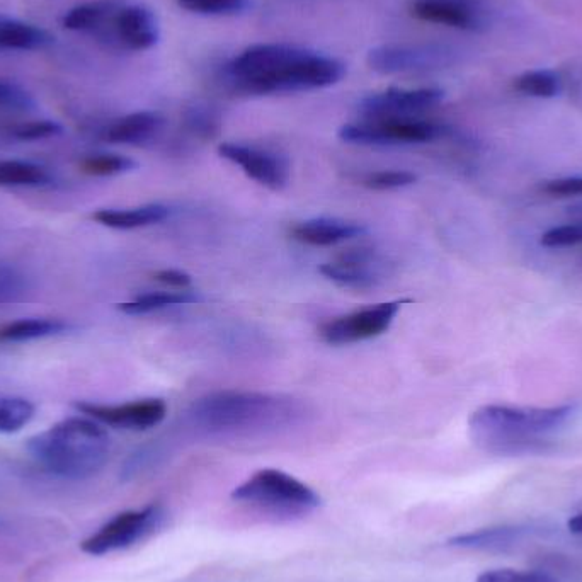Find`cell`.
<instances>
[{
  "mask_svg": "<svg viewBox=\"0 0 582 582\" xmlns=\"http://www.w3.org/2000/svg\"><path fill=\"white\" fill-rule=\"evenodd\" d=\"M577 414L574 404L554 407H514L491 404L479 407L468 419L475 445L497 455H518L543 450L552 434L559 433Z\"/></svg>",
  "mask_w": 582,
  "mask_h": 582,
  "instance_id": "cell-1",
  "label": "cell"
},
{
  "mask_svg": "<svg viewBox=\"0 0 582 582\" xmlns=\"http://www.w3.org/2000/svg\"><path fill=\"white\" fill-rule=\"evenodd\" d=\"M111 441L91 417H69L28 441L35 462L58 479L86 480L103 470Z\"/></svg>",
  "mask_w": 582,
  "mask_h": 582,
  "instance_id": "cell-2",
  "label": "cell"
},
{
  "mask_svg": "<svg viewBox=\"0 0 582 582\" xmlns=\"http://www.w3.org/2000/svg\"><path fill=\"white\" fill-rule=\"evenodd\" d=\"M232 499L278 514H307L320 506L317 492L278 468H263L235 487Z\"/></svg>",
  "mask_w": 582,
  "mask_h": 582,
  "instance_id": "cell-3",
  "label": "cell"
},
{
  "mask_svg": "<svg viewBox=\"0 0 582 582\" xmlns=\"http://www.w3.org/2000/svg\"><path fill=\"white\" fill-rule=\"evenodd\" d=\"M346 74V65L337 58L327 57L322 53H305L297 62L268 75L264 79L252 80L244 86L237 87L246 94H280V92L314 91L336 86Z\"/></svg>",
  "mask_w": 582,
  "mask_h": 582,
  "instance_id": "cell-4",
  "label": "cell"
},
{
  "mask_svg": "<svg viewBox=\"0 0 582 582\" xmlns=\"http://www.w3.org/2000/svg\"><path fill=\"white\" fill-rule=\"evenodd\" d=\"M280 400L249 392H220L193 406L194 421L206 429H237L276 414Z\"/></svg>",
  "mask_w": 582,
  "mask_h": 582,
  "instance_id": "cell-5",
  "label": "cell"
},
{
  "mask_svg": "<svg viewBox=\"0 0 582 582\" xmlns=\"http://www.w3.org/2000/svg\"><path fill=\"white\" fill-rule=\"evenodd\" d=\"M164 516V509L159 504L116 514L82 542V552L92 557H103L133 547L157 530Z\"/></svg>",
  "mask_w": 582,
  "mask_h": 582,
  "instance_id": "cell-6",
  "label": "cell"
},
{
  "mask_svg": "<svg viewBox=\"0 0 582 582\" xmlns=\"http://www.w3.org/2000/svg\"><path fill=\"white\" fill-rule=\"evenodd\" d=\"M445 128L433 121L395 118V120L349 123L337 132V137L351 145L385 147V145H411L428 143L443 137Z\"/></svg>",
  "mask_w": 582,
  "mask_h": 582,
  "instance_id": "cell-7",
  "label": "cell"
},
{
  "mask_svg": "<svg viewBox=\"0 0 582 582\" xmlns=\"http://www.w3.org/2000/svg\"><path fill=\"white\" fill-rule=\"evenodd\" d=\"M400 307L402 302L377 303L351 314L339 315L320 326V339L332 346H344L382 336L394 324Z\"/></svg>",
  "mask_w": 582,
  "mask_h": 582,
  "instance_id": "cell-8",
  "label": "cell"
},
{
  "mask_svg": "<svg viewBox=\"0 0 582 582\" xmlns=\"http://www.w3.org/2000/svg\"><path fill=\"white\" fill-rule=\"evenodd\" d=\"M218 154L271 191H281L290 183V162L280 152L247 143L225 142L218 147Z\"/></svg>",
  "mask_w": 582,
  "mask_h": 582,
  "instance_id": "cell-9",
  "label": "cell"
},
{
  "mask_svg": "<svg viewBox=\"0 0 582 582\" xmlns=\"http://www.w3.org/2000/svg\"><path fill=\"white\" fill-rule=\"evenodd\" d=\"M445 99V91L438 87L421 89H387V91L363 97L358 111L368 120H395L423 113L438 106Z\"/></svg>",
  "mask_w": 582,
  "mask_h": 582,
  "instance_id": "cell-10",
  "label": "cell"
},
{
  "mask_svg": "<svg viewBox=\"0 0 582 582\" xmlns=\"http://www.w3.org/2000/svg\"><path fill=\"white\" fill-rule=\"evenodd\" d=\"M307 52L309 50L303 46L288 43H259L249 46L239 57H235L227 67V74L235 87L244 86L252 80L280 72Z\"/></svg>",
  "mask_w": 582,
  "mask_h": 582,
  "instance_id": "cell-11",
  "label": "cell"
},
{
  "mask_svg": "<svg viewBox=\"0 0 582 582\" xmlns=\"http://www.w3.org/2000/svg\"><path fill=\"white\" fill-rule=\"evenodd\" d=\"M448 53L443 46L438 45L388 43L371 48L366 55V63L377 74H409L440 67L445 63Z\"/></svg>",
  "mask_w": 582,
  "mask_h": 582,
  "instance_id": "cell-12",
  "label": "cell"
},
{
  "mask_svg": "<svg viewBox=\"0 0 582 582\" xmlns=\"http://www.w3.org/2000/svg\"><path fill=\"white\" fill-rule=\"evenodd\" d=\"M75 409L97 423L126 431H147L166 419L167 406L162 399H140L126 404L75 402Z\"/></svg>",
  "mask_w": 582,
  "mask_h": 582,
  "instance_id": "cell-13",
  "label": "cell"
},
{
  "mask_svg": "<svg viewBox=\"0 0 582 582\" xmlns=\"http://www.w3.org/2000/svg\"><path fill=\"white\" fill-rule=\"evenodd\" d=\"M319 273L326 280L351 290H370L380 285L387 276V264L371 247L349 249L336 261L322 264Z\"/></svg>",
  "mask_w": 582,
  "mask_h": 582,
  "instance_id": "cell-14",
  "label": "cell"
},
{
  "mask_svg": "<svg viewBox=\"0 0 582 582\" xmlns=\"http://www.w3.org/2000/svg\"><path fill=\"white\" fill-rule=\"evenodd\" d=\"M411 12L419 21L446 28L479 31L484 26L479 0H414Z\"/></svg>",
  "mask_w": 582,
  "mask_h": 582,
  "instance_id": "cell-15",
  "label": "cell"
},
{
  "mask_svg": "<svg viewBox=\"0 0 582 582\" xmlns=\"http://www.w3.org/2000/svg\"><path fill=\"white\" fill-rule=\"evenodd\" d=\"M115 33L120 43L133 52L154 48L160 38L157 18L145 6L121 7L115 14Z\"/></svg>",
  "mask_w": 582,
  "mask_h": 582,
  "instance_id": "cell-16",
  "label": "cell"
},
{
  "mask_svg": "<svg viewBox=\"0 0 582 582\" xmlns=\"http://www.w3.org/2000/svg\"><path fill=\"white\" fill-rule=\"evenodd\" d=\"M363 234L366 229L361 223L329 217L310 218L290 229L291 239L315 247L337 246Z\"/></svg>",
  "mask_w": 582,
  "mask_h": 582,
  "instance_id": "cell-17",
  "label": "cell"
},
{
  "mask_svg": "<svg viewBox=\"0 0 582 582\" xmlns=\"http://www.w3.org/2000/svg\"><path fill=\"white\" fill-rule=\"evenodd\" d=\"M530 531L526 526H491L451 537L448 545L474 552H506L509 548L520 545L530 535Z\"/></svg>",
  "mask_w": 582,
  "mask_h": 582,
  "instance_id": "cell-18",
  "label": "cell"
},
{
  "mask_svg": "<svg viewBox=\"0 0 582 582\" xmlns=\"http://www.w3.org/2000/svg\"><path fill=\"white\" fill-rule=\"evenodd\" d=\"M164 118L155 111H137L123 116L106 128L103 138L116 145H142L159 135Z\"/></svg>",
  "mask_w": 582,
  "mask_h": 582,
  "instance_id": "cell-19",
  "label": "cell"
},
{
  "mask_svg": "<svg viewBox=\"0 0 582 582\" xmlns=\"http://www.w3.org/2000/svg\"><path fill=\"white\" fill-rule=\"evenodd\" d=\"M171 215V210L160 203L135 206V208H104L92 213V220L101 223L108 229L135 230L150 227L155 223L164 222Z\"/></svg>",
  "mask_w": 582,
  "mask_h": 582,
  "instance_id": "cell-20",
  "label": "cell"
},
{
  "mask_svg": "<svg viewBox=\"0 0 582 582\" xmlns=\"http://www.w3.org/2000/svg\"><path fill=\"white\" fill-rule=\"evenodd\" d=\"M53 43H55V36L36 24L6 18L0 23V48L4 50L35 52V50H45Z\"/></svg>",
  "mask_w": 582,
  "mask_h": 582,
  "instance_id": "cell-21",
  "label": "cell"
},
{
  "mask_svg": "<svg viewBox=\"0 0 582 582\" xmlns=\"http://www.w3.org/2000/svg\"><path fill=\"white\" fill-rule=\"evenodd\" d=\"M69 331V324L60 319H19L0 327L2 343H24Z\"/></svg>",
  "mask_w": 582,
  "mask_h": 582,
  "instance_id": "cell-22",
  "label": "cell"
},
{
  "mask_svg": "<svg viewBox=\"0 0 582 582\" xmlns=\"http://www.w3.org/2000/svg\"><path fill=\"white\" fill-rule=\"evenodd\" d=\"M53 184L52 172L28 160H0V186L43 188Z\"/></svg>",
  "mask_w": 582,
  "mask_h": 582,
  "instance_id": "cell-23",
  "label": "cell"
},
{
  "mask_svg": "<svg viewBox=\"0 0 582 582\" xmlns=\"http://www.w3.org/2000/svg\"><path fill=\"white\" fill-rule=\"evenodd\" d=\"M121 7L115 0H97L72 7L63 14L62 26L69 31H94Z\"/></svg>",
  "mask_w": 582,
  "mask_h": 582,
  "instance_id": "cell-24",
  "label": "cell"
},
{
  "mask_svg": "<svg viewBox=\"0 0 582 582\" xmlns=\"http://www.w3.org/2000/svg\"><path fill=\"white\" fill-rule=\"evenodd\" d=\"M198 302H201V298L191 295L188 291H183V293H174V291L169 293V291H166V293L140 295L132 302L120 303L118 310L128 315H145L157 312V310L177 307V305H191V303Z\"/></svg>",
  "mask_w": 582,
  "mask_h": 582,
  "instance_id": "cell-25",
  "label": "cell"
},
{
  "mask_svg": "<svg viewBox=\"0 0 582 582\" xmlns=\"http://www.w3.org/2000/svg\"><path fill=\"white\" fill-rule=\"evenodd\" d=\"M514 89L525 96L552 99L562 91V80L554 70H528L514 79Z\"/></svg>",
  "mask_w": 582,
  "mask_h": 582,
  "instance_id": "cell-26",
  "label": "cell"
},
{
  "mask_svg": "<svg viewBox=\"0 0 582 582\" xmlns=\"http://www.w3.org/2000/svg\"><path fill=\"white\" fill-rule=\"evenodd\" d=\"M35 416V406L21 397H0V433H18Z\"/></svg>",
  "mask_w": 582,
  "mask_h": 582,
  "instance_id": "cell-27",
  "label": "cell"
},
{
  "mask_svg": "<svg viewBox=\"0 0 582 582\" xmlns=\"http://www.w3.org/2000/svg\"><path fill=\"white\" fill-rule=\"evenodd\" d=\"M135 167H137L135 160L120 154L89 155L86 159L80 160V171L96 177L120 176L133 171Z\"/></svg>",
  "mask_w": 582,
  "mask_h": 582,
  "instance_id": "cell-28",
  "label": "cell"
},
{
  "mask_svg": "<svg viewBox=\"0 0 582 582\" xmlns=\"http://www.w3.org/2000/svg\"><path fill=\"white\" fill-rule=\"evenodd\" d=\"M184 11L200 16H239L249 11L252 0H176Z\"/></svg>",
  "mask_w": 582,
  "mask_h": 582,
  "instance_id": "cell-29",
  "label": "cell"
},
{
  "mask_svg": "<svg viewBox=\"0 0 582 582\" xmlns=\"http://www.w3.org/2000/svg\"><path fill=\"white\" fill-rule=\"evenodd\" d=\"M417 176L409 171H377L366 174L361 179L365 188L373 191H390V189L407 188L416 183Z\"/></svg>",
  "mask_w": 582,
  "mask_h": 582,
  "instance_id": "cell-30",
  "label": "cell"
},
{
  "mask_svg": "<svg viewBox=\"0 0 582 582\" xmlns=\"http://www.w3.org/2000/svg\"><path fill=\"white\" fill-rule=\"evenodd\" d=\"M62 133L63 126L52 120L28 121V123L14 126L11 130L12 137L21 142L46 140V138L58 137Z\"/></svg>",
  "mask_w": 582,
  "mask_h": 582,
  "instance_id": "cell-31",
  "label": "cell"
},
{
  "mask_svg": "<svg viewBox=\"0 0 582 582\" xmlns=\"http://www.w3.org/2000/svg\"><path fill=\"white\" fill-rule=\"evenodd\" d=\"M186 125L201 137H213L218 132V116L210 106L194 104L186 111Z\"/></svg>",
  "mask_w": 582,
  "mask_h": 582,
  "instance_id": "cell-32",
  "label": "cell"
},
{
  "mask_svg": "<svg viewBox=\"0 0 582 582\" xmlns=\"http://www.w3.org/2000/svg\"><path fill=\"white\" fill-rule=\"evenodd\" d=\"M475 582H559L545 572L518 571V569H492L477 577Z\"/></svg>",
  "mask_w": 582,
  "mask_h": 582,
  "instance_id": "cell-33",
  "label": "cell"
},
{
  "mask_svg": "<svg viewBox=\"0 0 582 582\" xmlns=\"http://www.w3.org/2000/svg\"><path fill=\"white\" fill-rule=\"evenodd\" d=\"M28 290V280L18 268L0 263V303L16 300Z\"/></svg>",
  "mask_w": 582,
  "mask_h": 582,
  "instance_id": "cell-34",
  "label": "cell"
},
{
  "mask_svg": "<svg viewBox=\"0 0 582 582\" xmlns=\"http://www.w3.org/2000/svg\"><path fill=\"white\" fill-rule=\"evenodd\" d=\"M543 247L550 249H560V247H572L582 244V222L560 225L554 229L547 230L540 239Z\"/></svg>",
  "mask_w": 582,
  "mask_h": 582,
  "instance_id": "cell-35",
  "label": "cell"
},
{
  "mask_svg": "<svg viewBox=\"0 0 582 582\" xmlns=\"http://www.w3.org/2000/svg\"><path fill=\"white\" fill-rule=\"evenodd\" d=\"M33 106H35V99L29 96L23 87L7 82V80H0V108L26 111Z\"/></svg>",
  "mask_w": 582,
  "mask_h": 582,
  "instance_id": "cell-36",
  "label": "cell"
},
{
  "mask_svg": "<svg viewBox=\"0 0 582 582\" xmlns=\"http://www.w3.org/2000/svg\"><path fill=\"white\" fill-rule=\"evenodd\" d=\"M543 191L555 196V198H571V196H582V177H562V179H554L548 181L543 186Z\"/></svg>",
  "mask_w": 582,
  "mask_h": 582,
  "instance_id": "cell-37",
  "label": "cell"
},
{
  "mask_svg": "<svg viewBox=\"0 0 582 582\" xmlns=\"http://www.w3.org/2000/svg\"><path fill=\"white\" fill-rule=\"evenodd\" d=\"M154 280L162 285L172 286V288H188L193 283V278L181 269H162L154 274Z\"/></svg>",
  "mask_w": 582,
  "mask_h": 582,
  "instance_id": "cell-38",
  "label": "cell"
},
{
  "mask_svg": "<svg viewBox=\"0 0 582 582\" xmlns=\"http://www.w3.org/2000/svg\"><path fill=\"white\" fill-rule=\"evenodd\" d=\"M567 528L571 533L577 535V537H582V511L581 513H577L576 516H572L569 523H567Z\"/></svg>",
  "mask_w": 582,
  "mask_h": 582,
  "instance_id": "cell-39",
  "label": "cell"
},
{
  "mask_svg": "<svg viewBox=\"0 0 582 582\" xmlns=\"http://www.w3.org/2000/svg\"><path fill=\"white\" fill-rule=\"evenodd\" d=\"M2 21H4V18H2V16H0V23H2Z\"/></svg>",
  "mask_w": 582,
  "mask_h": 582,
  "instance_id": "cell-40",
  "label": "cell"
}]
</instances>
